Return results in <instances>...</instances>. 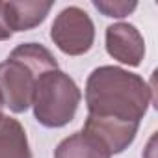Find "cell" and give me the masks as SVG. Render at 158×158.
Returning a JSON list of instances; mask_svg holds the SVG:
<instances>
[{
    "label": "cell",
    "instance_id": "4",
    "mask_svg": "<svg viewBox=\"0 0 158 158\" xmlns=\"http://www.w3.org/2000/svg\"><path fill=\"white\" fill-rule=\"evenodd\" d=\"M50 39L67 56H84L95 43V24L86 10L67 6L56 15Z\"/></svg>",
    "mask_w": 158,
    "mask_h": 158
},
{
    "label": "cell",
    "instance_id": "6",
    "mask_svg": "<svg viewBox=\"0 0 158 158\" xmlns=\"http://www.w3.org/2000/svg\"><path fill=\"white\" fill-rule=\"evenodd\" d=\"M138 130H139V123H121V121L101 119L93 115H88L82 127V132L93 136L99 143H102L112 156L127 151L134 143Z\"/></svg>",
    "mask_w": 158,
    "mask_h": 158
},
{
    "label": "cell",
    "instance_id": "1",
    "mask_svg": "<svg viewBox=\"0 0 158 158\" xmlns=\"http://www.w3.org/2000/svg\"><path fill=\"white\" fill-rule=\"evenodd\" d=\"M88 115L121 123H141L151 102H154L152 86L143 76L117 67L101 65L86 80Z\"/></svg>",
    "mask_w": 158,
    "mask_h": 158
},
{
    "label": "cell",
    "instance_id": "7",
    "mask_svg": "<svg viewBox=\"0 0 158 158\" xmlns=\"http://www.w3.org/2000/svg\"><path fill=\"white\" fill-rule=\"evenodd\" d=\"M52 6H54L52 0H13V2H4L6 23L11 34L28 32L43 24Z\"/></svg>",
    "mask_w": 158,
    "mask_h": 158
},
{
    "label": "cell",
    "instance_id": "9",
    "mask_svg": "<svg viewBox=\"0 0 158 158\" xmlns=\"http://www.w3.org/2000/svg\"><path fill=\"white\" fill-rule=\"evenodd\" d=\"M54 158H112V154L93 136L78 130L58 143Z\"/></svg>",
    "mask_w": 158,
    "mask_h": 158
},
{
    "label": "cell",
    "instance_id": "8",
    "mask_svg": "<svg viewBox=\"0 0 158 158\" xmlns=\"http://www.w3.org/2000/svg\"><path fill=\"white\" fill-rule=\"evenodd\" d=\"M0 158H34L24 127L6 114H0Z\"/></svg>",
    "mask_w": 158,
    "mask_h": 158
},
{
    "label": "cell",
    "instance_id": "3",
    "mask_svg": "<svg viewBox=\"0 0 158 158\" xmlns=\"http://www.w3.org/2000/svg\"><path fill=\"white\" fill-rule=\"evenodd\" d=\"M80 101L82 91L73 76L60 67L47 71L37 78L34 88V117L45 128H61L74 119Z\"/></svg>",
    "mask_w": 158,
    "mask_h": 158
},
{
    "label": "cell",
    "instance_id": "5",
    "mask_svg": "<svg viewBox=\"0 0 158 158\" xmlns=\"http://www.w3.org/2000/svg\"><path fill=\"white\" fill-rule=\"evenodd\" d=\"M104 43L108 56L123 65L138 67L145 58V39L130 23H114L106 26Z\"/></svg>",
    "mask_w": 158,
    "mask_h": 158
},
{
    "label": "cell",
    "instance_id": "2",
    "mask_svg": "<svg viewBox=\"0 0 158 158\" xmlns=\"http://www.w3.org/2000/svg\"><path fill=\"white\" fill-rule=\"evenodd\" d=\"M58 69V60L41 43H21L0 63V95L4 108L13 114H24L32 106L37 78Z\"/></svg>",
    "mask_w": 158,
    "mask_h": 158
},
{
    "label": "cell",
    "instance_id": "11",
    "mask_svg": "<svg viewBox=\"0 0 158 158\" xmlns=\"http://www.w3.org/2000/svg\"><path fill=\"white\" fill-rule=\"evenodd\" d=\"M11 30L6 23V10H4V2H0V41H8L11 39Z\"/></svg>",
    "mask_w": 158,
    "mask_h": 158
},
{
    "label": "cell",
    "instance_id": "10",
    "mask_svg": "<svg viewBox=\"0 0 158 158\" xmlns=\"http://www.w3.org/2000/svg\"><path fill=\"white\" fill-rule=\"evenodd\" d=\"M91 4L104 17L112 19H125L138 8V2H134V0H130V2L128 0H93Z\"/></svg>",
    "mask_w": 158,
    "mask_h": 158
}]
</instances>
